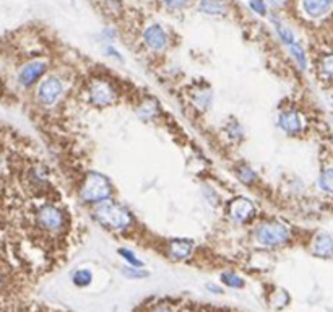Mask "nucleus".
I'll return each mask as SVG.
<instances>
[{
    "instance_id": "1",
    "label": "nucleus",
    "mask_w": 333,
    "mask_h": 312,
    "mask_svg": "<svg viewBox=\"0 0 333 312\" xmlns=\"http://www.w3.org/2000/svg\"><path fill=\"white\" fill-rule=\"evenodd\" d=\"M96 218L103 223L104 226L111 229H125L130 225V215L125 208L119 207L115 203L103 202L96 207Z\"/></svg>"
},
{
    "instance_id": "2",
    "label": "nucleus",
    "mask_w": 333,
    "mask_h": 312,
    "mask_svg": "<svg viewBox=\"0 0 333 312\" xmlns=\"http://www.w3.org/2000/svg\"><path fill=\"white\" fill-rule=\"evenodd\" d=\"M255 239L265 247L283 246L289 239V229L283 223H264L255 229Z\"/></svg>"
},
{
    "instance_id": "3",
    "label": "nucleus",
    "mask_w": 333,
    "mask_h": 312,
    "mask_svg": "<svg viewBox=\"0 0 333 312\" xmlns=\"http://www.w3.org/2000/svg\"><path fill=\"white\" fill-rule=\"evenodd\" d=\"M111 189L109 182L103 178L101 174L91 173L86 178L83 189H81V197L88 202H106V200L111 197Z\"/></svg>"
},
{
    "instance_id": "4",
    "label": "nucleus",
    "mask_w": 333,
    "mask_h": 312,
    "mask_svg": "<svg viewBox=\"0 0 333 312\" xmlns=\"http://www.w3.org/2000/svg\"><path fill=\"white\" fill-rule=\"evenodd\" d=\"M36 223L44 233H51V234H59L62 231L63 225H65L63 213L57 207H54V205H44V207H41L36 213Z\"/></svg>"
},
{
    "instance_id": "5",
    "label": "nucleus",
    "mask_w": 333,
    "mask_h": 312,
    "mask_svg": "<svg viewBox=\"0 0 333 312\" xmlns=\"http://www.w3.org/2000/svg\"><path fill=\"white\" fill-rule=\"evenodd\" d=\"M62 91H63L62 81L59 78H56V76H48V78L39 85L38 99H39L41 104L52 106L57 99L60 98Z\"/></svg>"
},
{
    "instance_id": "6",
    "label": "nucleus",
    "mask_w": 333,
    "mask_h": 312,
    "mask_svg": "<svg viewBox=\"0 0 333 312\" xmlns=\"http://www.w3.org/2000/svg\"><path fill=\"white\" fill-rule=\"evenodd\" d=\"M46 62L44 61H33L26 63L18 73V83L21 86H31L34 81H38L46 72Z\"/></svg>"
},
{
    "instance_id": "7",
    "label": "nucleus",
    "mask_w": 333,
    "mask_h": 312,
    "mask_svg": "<svg viewBox=\"0 0 333 312\" xmlns=\"http://www.w3.org/2000/svg\"><path fill=\"white\" fill-rule=\"evenodd\" d=\"M90 99L98 106H108L115 99L114 88L108 81H96L90 88Z\"/></svg>"
},
{
    "instance_id": "8",
    "label": "nucleus",
    "mask_w": 333,
    "mask_h": 312,
    "mask_svg": "<svg viewBox=\"0 0 333 312\" xmlns=\"http://www.w3.org/2000/svg\"><path fill=\"white\" fill-rule=\"evenodd\" d=\"M143 39L150 49L161 51L167 46V36L160 25H150L143 33Z\"/></svg>"
},
{
    "instance_id": "9",
    "label": "nucleus",
    "mask_w": 333,
    "mask_h": 312,
    "mask_svg": "<svg viewBox=\"0 0 333 312\" xmlns=\"http://www.w3.org/2000/svg\"><path fill=\"white\" fill-rule=\"evenodd\" d=\"M330 5L327 0H302V10L309 18L319 20L330 11Z\"/></svg>"
},
{
    "instance_id": "10",
    "label": "nucleus",
    "mask_w": 333,
    "mask_h": 312,
    "mask_svg": "<svg viewBox=\"0 0 333 312\" xmlns=\"http://www.w3.org/2000/svg\"><path fill=\"white\" fill-rule=\"evenodd\" d=\"M312 254L320 258H332L333 257V239L327 234L315 236L312 243Z\"/></svg>"
},
{
    "instance_id": "11",
    "label": "nucleus",
    "mask_w": 333,
    "mask_h": 312,
    "mask_svg": "<svg viewBox=\"0 0 333 312\" xmlns=\"http://www.w3.org/2000/svg\"><path fill=\"white\" fill-rule=\"evenodd\" d=\"M279 127L288 133H297L302 130V119L296 111H284L279 116Z\"/></svg>"
},
{
    "instance_id": "12",
    "label": "nucleus",
    "mask_w": 333,
    "mask_h": 312,
    "mask_svg": "<svg viewBox=\"0 0 333 312\" xmlns=\"http://www.w3.org/2000/svg\"><path fill=\"white\" fill-rule=\"evenodd\" d=\"M192 250H194V244L189 239H179L169 246V255L174 260H182V258L190 257Z\"/></svg>"
},
{
    "instance_id": "13",
    "label": "nucleus",
    "mask_w": 333,
    "mask_h": 312,
    "mask_svg": "<svg viewBox=\"0 0 333 312\" xmlns=\"http://www.w3.org/2000/svg\"><path fill=\"white\" fill-rule=\"evenodd\" d=\"M254 215V205L247 198H237L232 203V218L237 221H247Z\"/></svg>"
},
{
    "instance_id": "14",
    "label": "nucleus",
    "mask_w": 333,
    "mask_h": 312,
    "mask_svg": "<svg viewBox=\"0 0 333 312\" xmlns=\"http://www.w3.org/2000/svg\"><path fill=\"white\" fill-rule=\"evenodd\" d=\"M198 8L207 15H221L226 11V5L221 0H200Z\"/></svg>"
},
{
    "instance_id": "15",
    "label": "nucleus",
    "mask_w": 333,
    "mask_h": 312,
    "mask_svg": "<svg viewBox=\"0 0 333 312\" xmlns=\"http://www.w3.org/2000/svg\"><path fill=\"white\" fill-rule=\"evenodd\" d=\"M319 186L325 193L333 195V166L325 168L322 173H320L319 178Z\"/></svg>"
},
{
    "instance_id": "16",
    "label": "nucleus",
    "mask_w": 333,
    "mask_h": 312,
    "mask_svg": "<svg viewBox=\"0 0 333 312\" xmlns=\"http://www.w3.org/2000/svg\"><path fill=\"white\" fill-rule=\"evenodd\" d=\"M221 281H223L226 286L234 288V290H241V288H244V285H245L244 278H241L239 275L231 273V272H226V273L221 275Z\"/></svg>"
},
{
    "instance_id": "17",
    "label": "nucleus",
    "mask_w": 333,
    "mask_h": 312,
    "mask_svg": "<svg viewBox=\"0 0 333 312\" xmlns=\"http://www.w3.org/2000/svg\"><path fill=\"white\" fill-rule=\"evenodd\" d=\"M91 280H93V276H91V272H90V270H78V272H75L73 278H72L73 285H75V286H78V288L88 286V285L91 283Z\"/></svg>"
},
{
    "instance_id": "18",
    "label": "nucleus",
    "mask_w": 333,
    "mask_h": 312,
    "mask_svg": "<svg viewBox=\"0 0 333 312\" xmlns=\"http://www.w3.org/2000/svg\"><path fill=\"white\" fill-rule=\"evenodd\" d=\"M289 49H291V54H293V57L296 59V62L299 63V67L301 68H306V65H307V59H306V52L302 51V48L299 44H296V43H293V44H289Z\"/></svg>"
},
{
    "instance_id": "19",
    "label": "nucleus",
    "mask_w": 333,
    "mask_h": 312,
    "mask_svg": "<svg viewBox=\"0 0 333 312\" xmlns=\"http://www.w3.org/2000/svg\"><path fill=\"white\" fill-rule=\"evenodd\" d=\"M320 70L325 76L329 78H333V52L330 54H325L322 57V62H320Z\"/></svg>"
},
{
    "instance_id": "20",
    "label": "nucleus",
    "mask_w": 333,
    "mask_h": 312,
    "mask_svg": "<svg viewBox=\"0 0 333 312\" xmlns=\"http://www.w3.org/2000/svg\"><path fill=\"white\" fill-rule=\"evenodd\" d=\"M122 273H124L127 278H133V280L147 278V276H148L147 270H138L137 267H124V268H122Z\"/></svg>"
},
{
    "instance_id": "21",
    "label": "nucleus",
    "mask_w": 333,
    "mask_h": 312,
    "mask_svg": "<svg viewBox=\"0 0 333 312\" xmlns=\"http://www.w3.org/2000/svg\"><path fill=\"white\" fill-rule=\"evenodd\" d=\"M277 31H278L279 38H281L283 43H286V44H293V43H294V36H293V33H291L289 29L286 28V26H283L281 23H277Z\"/></svg>"
},
{
    "instance_id": "22",
    "label": "nucleus",
    "mask_w": 333,
    "mask_h": 312,
    "mask_svg": "<svg viewBox=\"0 0 333 312\" xmlns=\"http://www.w3.org/2000/svg\"><path fill=\"white\" fill-rule=\"evenodd\" d=\"M119 254H120L122 257H124V258H125V260H127L128 263H130V265H132V267H142V265H143V263H142V262H140V260H138V258L135 257V254H133V252H130V250H125V249H120V250H119Z\"/></svg>"
},
{
    "instance_id": "23",
    "label": "nucleus",
    "mask_w": 333,
    "mask_h": 312,
    "mask_svg": "<svg viewBox=\"0 0 333 312\" xmlns=\"http://www.w3.org/2000/svg\"><path fill=\"white\" fill-rule=\"evenodd\" d=\"M237 174H239V179L241 181H244V182H247V184H250L254 179H255V174L250 171L247 166H242V168H239L237 169Z\"/></svg>"
},
{
    "instance_id": "24",
    "label": "nucleus",
    "mask_w": 333,
    "mask_h": 312,
    "mask_svg": "<svg viewBox=\"0 0 333 312\" xmlns=\"http://www.w3.org/2000/svg\"><path fill=\"white\" fill-rule=\"evenodd\" d=\"M163 3L171 10H180L190 3V0H163Z\"/></svg>"
},
{
    "instance_id": "25",
    "label": "nucleus",
    "mask_w": 333,
    "mask_h": 312,
    "mask_svg": "<svg viewBox=\"0 0 333 312\" xmlns=\"http://www.w3.org/2000/svg\"><path fill=\"white\" fill-rule=\"evenodd\" d=\"M249 5H250V8L255 11V13H259V15H265L267 13V5H265L264 0H250Z\"/></svg>"
},
{
    "instance_id": "26",
    "label": "nucleus",
    "mask_w": 333,
    "mask_h": 312,
    "mask_svg": "<svg viewBox=\"0 0 333 312\" xmlns=\"http://www.w3.org/2000/svg\"><path fill=\"white\" fill-rule=\"evenodd\" d=\"M148 312H177V311L174 309L171 304H167V303H160V304L153 306V308H151Z\"/></svg>"
},
{
    "instance_id": "27",
    "label": "nucleus",
    "mask_w": 333,
    "mask_h": 312,
    "mask_svg": "<svg viewBox=\"0 0 333 312\" xmlns=\"http://www.w3.org/2000/svg\"><path fill=\"white\" fill-rule=\"evenodd\" d=\"M268 3L272 5V7H281V5L286 3V0H267Z\"/></svg>"
},
{
    "instance_id": "28",
    "label": "nucleus",
    "mask_w": 333,
    "mask_h": 312,
    "mask_svg": "<svg viewBox=\"0 0 333 312\" xmlns=\"http://www.w3.org/2000/svg\"><path fill=\"white\" fill-rule=\"evenodd\" d=\"M3 285H5V273H3V270L0 268V290L3 288Z\"/></svg>"
},
{
    "instance_id": "29",
    "label": "nucleus",
    "mask_w": 333,
    "mask_h": 312,
    "mask_svg": "<svg viewBox=\"0 0 333 312\" xmlns=\"http://www.w3.org/2000/svg\"><path fill=\"white\" fill-rule=\"evenodd\" d=\"M208 290L215 293V294H220L221 293V288H215V285H208Z\"/></svg>"
},
{
    "instance_id": "30",
    "label": "nucleus",
    "mask_w": 333,
    "mask_h": 312,
    "mask_svg": "<svg viewBox=\"0 0 333 312\" xmlns=\"http://www.w3.org/2000/svg\"><path fill=\"white\" fill-rule=\"evenodd\" d=\"M327 2H329V5H330V7H333V0H327Z\"/></svg>"
}]
</instances>
